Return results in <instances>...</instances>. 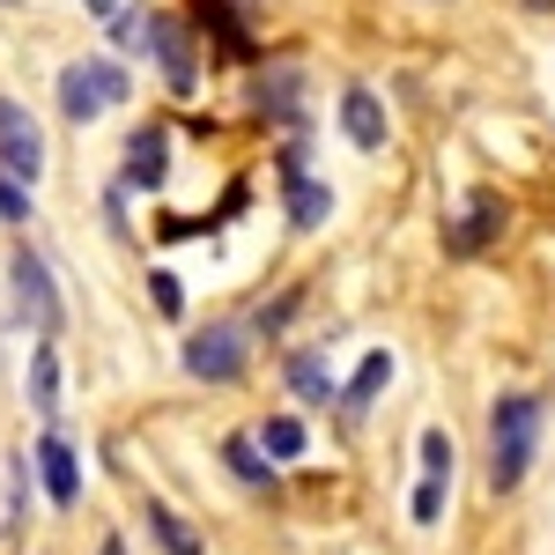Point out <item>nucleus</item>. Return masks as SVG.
<instances>
[{
  "label": "nucleus",
  "instance_id": "f257e3e1",
  "mask_svg": "<svg viewBox=\"0 0 555 555\" xmlns=\"http://www.w3.org/2000/svg\"><path fill=\"white\" fill-rule=\"evenodd\" d=\"M533 444H541V400L533 392H504L496 415H489V481H496V496L526 481Z\"/></svg>",
  "mask_w": 555,
  "mask_h": 555
},
{
  "label": "nucleus",
  "instance_id": "f03ea898",
  "mask_svg": "<svg viewBox=\"0 0 555 555\" xmlns=\"http://www.w3.org/2000/svg\"><path fill=\"white\" fill-rule=\"evenodd\" d=\"M127 96H133V82H127L119 60H67V67H60V112H67L75 127L104 119V112H119Z\"/></svg>",
  "mask_w": 555,
  "mask_h": 555
},
{
  "label": "nucleus",
  "instance_id": "7ed1b4c3",
  "mask_svg": "<svg viewBox=\"0 0 555 555\" xmlns=\"http://www.w3.org/2000/svg\"><path fill=\"white\" fill-rule=\"evenodd\" d=\"M185 378L237 385L245 378V334H237V326H201V334H185Z\"/></svg>",
  "mask_w": 555,
  "mask_h": 555
},
{
  "label": "nucleus",
  "instance_id": "20e7f679",
  "mask_svg": "<svg viewBox=\"0 0 555 555\" xmlns=\"http://www.w3.org/2000/svg\"><path fill=\"white\" fill-rule=\"evenodd\" d=\"M0 171H15L23 185H38V171H44V133L15 96H0Z\"/></svg>",
  "mask_w": 555,
  "mask_h": 555
},
{
  "label": "nucleus",
  "instance_id": "39448f33",
  "mask_svg": "<svg viewBox=\"0 0 555 555\" xmlns=\"http://www.w3.org/2000/svg\"><path fill=\"white\" fill-rule=\"evenodd\" d=\"M15 297H23V319L52 341V334H60V289H52V274H44L38 253H15Z\"/></svg>",
  "mask_w": 555,
  "mask_h": 555
},
{
  "label": "nucleus",
  "instance_id": "423d86ee",
  "mask_svg": "<svg viewBox=\"0 0 555 555\" xmlns=\"http://www.w3.org/2000/svg\"><path fill=\"white\" fill-rule=\"evenodd\" d=\"M444 489H452V437H444V429H423V489H415V526H437Z\"/></svg>",
  "mask_w": 555,
  "mask_h": 555
},
{
  "label": "nucleus",
  "instance_id": "0eeeda50",
  "mask_svg": "<svg viewBox=\"0 0 555 555\" xmlns=\"http://www.w3.org/2000/svg\"><path fill=\"white\" fill-rule=\"evenodd\" d=\"M141 44L156 52V67H164L171 89H193V44H185V30H178L171 15H141Z\"/></svg>",
  "mask_w": 555,
  "mask_h": 555
},
{
  "label": "nucleus",
  "instance_id": "6e6552de",
  "mask_svg": "<svg viewBox=\"0 0 555 555\" xmlns=\"http://www.w3.org/2000/svg\"><path fill=\"white\" fill-rule=\"evenodd\" d=\"M496 230H504V201H496V193H474L467 215H460V222L444 230V245H452V253H481V245H489Z\"/></svg>",
  "mask_w": 555,
  "mask_h": 555
},
{
  "label": "nucleus",
  "instance_id": "1a4fd4ad",
  "mask_svg": "<svg viewBox=\"0 0 555 555\" xmlns=\"http://www.w3.org/2000/svg\"><path fill=\"white\" fill-rule=\"evenodd\" d=\"M38 474H44V496L52 504H75L82 496V467H75L67 437H38Z\"/></svg>",
  "mask_w": 555,
  "mask_h": 555
},
{
  "label": "nucleus",
  "instance_id": "9d476101",
  "mask_svg": "<svg viewBox=\"0 0 555 555\" xmlns=\"http://www.w3.org/2000/svg\"><path fill=\"white\" fill-rule=\"evenodd\" d=\"M341 127H348V141H356V149H385V104L363 82L341 96Z\"/></svg>",
  "mask_w": 555,
  "mask_h": 555
},
{
  "label": "nucleus",
  "instance_id": "9b49d317",
  "mask_svg": "<svg viewBox=\"0 0 555 555\" xmlns=\"http://www.w3.org/2000/svg\"><path fill=\"white\" fill-rule=\"evenodd\" d=\"M326 215H334V193H326L319 178H304L297 156H289V222H297V230H319Z\"/></svg>",
  "mask_w": 555,
  "mask_h": 555
},
{
  "label": "nucleus",
  "instance_id": "f8f14e48",
  "mask_svg": "<svg viewBox=\"0 0 555 555\" xmlns=\"http://www.w3.org/2000/svg\"><path fill=\"white\" fill-rule=\"evenodd\" d=\"M164 171H171V141L149 127V133H133V149H127V185H164Z\"/></svg>",
  "mask_w": 555,
  "mask_h": 555
},
{
  "label": "nucleus",
  "instance_id": "ddd939ff",
  "mask_svg": "<svg viewBox=\"0 0 555 555\" xmlns=\"http://www.w3.org/2000/svg\"><path fill=\"white\" fill-rule=\"evenodd\" d=\"M385 378H392V356L378 348V356H363V371H356V385L341 392V408H348V415H363V408L378 400V385H385Z\"/></svg>",
  "mask_w": 555,
  "mask_h": 555
},
{
  "label": "nucleus",
  "instance_id": "4468645a",
  "mask_svg": "<svg viewBox=\"0 0 555 555\" xmlns=\"http://www.w3.org/2000/svg\"><path fill=\"white\" fill-rule=\"evenodd\" d=\"M222 460H230V474H237L245 489H267V481H274V474H267V452H259L253 437H230V444H222Z\"/></svg>",
  "mask_w": 555,
  "mask_h": 555
},
{
  "label": "nucleus",
  "instance_id": "2eb2a0df",
  "mask_svg": "<svg viewBox=\"0 0 555 555\" xmlns=\"http://www.w3.org/2000/svg\"><path fill=\"white\" fill-rule=\"evenodd\" d=\"M30 408H38V415H52V408H60V356H52V348H38V356H30Z\"/></svg>",
  "mask_w": 555,
  "mask_h": 555
},
{
  "label": "nucleus",
  "instance_id": "dca6fc26",
  "mask_svg": "<svg viewBox=\"0 0 555 555\" xmlns=\"http://www.w3.org/2000/svg\"><path fill=\"white\" fill-rule=\"evenodd\" d=\"M259 452H267V460H297V452H304V423H297V415L259 423Z\"/></svg>",
  "mask_w": 555,
  "mask_h": 555
},
{
  "label": "nucleus",
  "instance_id": "f3484780",
  "mask_svg": "<svg viewBox=\"0 0 555 555\" xmlns=\"http://www.w3.org/2000/svg\"><path fill=\"white\" fill-rule=\"evenodd\" d=\"M289 385H297V400H334V371L319 356H289Z\"/></svg>",
  "mask_w": 555,
  "mask_h": 555
},
{
  "label": "nucleus",
  "instance_id": "a211bd4d",
  "mask_svg": "<svg viewBox=\"0 0 555 555\" xmlns=\"http://www.w3.org/2000/svg\"><path fill=\"white\" fill-rule=\"evenodd\" d=\"M149 526H156V541H164L171 555H201V533H193V526H185L178 512H164V504H149Z\"/></svg>",
  "mask_w": 555,
  "mask_h": 555
},
{
  "label": "nucleus",
  "instance_id": "6ab92c4d",
  "mask_svg": "<svg viewBox=\"0 0 555 555\" xmlns=\"http://www.w3.org/2000/svg\"><path fill=\"white\" fill-rule=\"evenodd\" d=\"M0 215H8V222H23V215H30V185H23L15 171H0Z\"/></svg>",
  "mask_w": 555,
  "mask_h": 555
},
{
  "label": "nucleus",
  "instance_id": "aec40b11",
  "mask_svg": "<svg viewBox=\"0 0 555 555\" xmlns=\"http://www.w3.org/2000/svg\"><path fill=\"white\" fill-rule=\"evenodd\" d=\"M96 555H127V541H119V533H104V548H96Z\"/></svg>",
  "mask_w": 555,
  "mask_h": 555
},
{
  "label": "nucleus",
  "instance_id": "412c9836",
  "mask_svg": "<svg viewBox=\"0 0 555 555\" xmlns=\"http://www.w3.org/2000/svg\"><path fill=\"white\" fill-rule=\"evenodd\" d=\"M89 8H96V15H119V0H89Z\"/></svg>",
  "mask_w": 555,
  "mask_h": 555
},
{
  "label": "nucleus",
  "instance_id": "4be33fe9",
  "mask_svg": "<svg viewBox=\"0 0 555 555\" xmlns=\"http://www.w3.org/2000/svg\"><path fill=\"white\" fill-rule=\"evenodd\" d=\"M526 8H555V0H526Z\"/></svg>",
  "mask_w": 555,
  "mask_h": 555
}]
</instances>
